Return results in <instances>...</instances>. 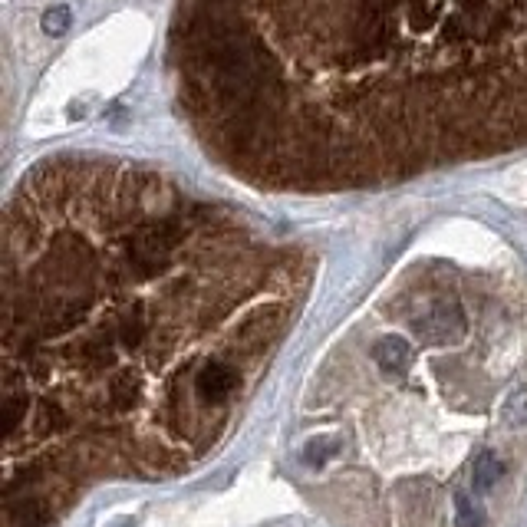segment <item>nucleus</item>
<instances>
[{
  "label": "nucleus",
  "mask_w": 527,
  "mask_h": 527,
  "mask_svg": "<svg viewBox=\"0 0 527 527\" xmlns=\"http://www.w3.org/2000/svg\"><path fill=\"white\" fill-rule=\"evenodd\" d=\"M504 478V462L495 452H481L472 465V485L475 491H491Z\"/></svg>",
  "instance_id": "obj_5"
},
{
  "label": "nucleus",
  "mask_w": 527,
  "mask_h": 527,
  "mask_svg": "<svg viewBox=\"0 0 527 527\" xmlns=\"http://www.w3.org/2000/svg\"><path fill=\"white\" fill-rule=\"evenodd\" d=\"M109 396H112V406H116V409H132V406H136V396H139L136 379H132L129 373L116 376V379H112Z\"/></svg>",
  "instance_id": "obj_8"
},
{
  "label": "nucleus",
  "mask_w": 527,
  "mask_h": 527,
  "mask_svg": "<svg viewBox=\"0 0 527 527\" xmlns=\"http://www.w3.org/2000/svg\"><path fill=\"white\" fill-rule=\"evenodd\" d=\"M501 422L508 425V429H521V425H527V386L514 389L508 402L501 406Z\"/></svg>",
  "instance_id": "obj_7"
},
{
  "label": "nucleus",
  "mask_w": 527,
  "mask_h": 527,
  "mask_svg": "<svg viewBox=\"0 0 527 527\" xmlns=\"http://www.w3.org/2000/svg\"><path fill=\"white\" fill-rule=\"evenodd\" d=\"M119 340L129 346V350H136V346L145 340V317H142V310H132L126 320H122V327H119Z\"/></svg>",
  "instance_id": "obj_10"
},
{
  "label": "nucleus",
  "mask_w": 527,
  "mask_h": 527,
  "mask_svg": "<svg viewBox=\"0 0 527 527\" xmlns=\"http://www.w3.org/2000/svg\"><path fill=\"white\" fill-rule=\"evenodd\" d=\"M455 508H458V527H485V514L475 508L468 495H458Z\"/></svg>",
  "instance_id": "obj_13"
},
{
  "label": "nucleus",
  "mask_w": 527,
  "mask_h": 527,
  "mask_svg": "<svg viewBox=\"0 0 527 527\" xmlns=\"http://www.w3.org/2000/svg\"><path fill=\"white\" fill-rule=\"evenodd\" d=\"M14 527H47V511L37 501H27L24 508L14 511Z\"/></svg>",
  "instance_id": "obj_12"
},
{
  "label": "nucleus",
  "mask_w": 527,
  "mask_h": 527,
  "mask_svg": "<svg viewBox=\"0 0 527 527\" xmlns=\"http://www.w3.org/2000/svg\"><path fill=\"white\" fill-rule=\"evenodd\" d=\"M340 455V442L330 439V435H320V439H310L304 445V462L310 468H320V465H327L330 458Z\"/></svg>",
  "instance_id": "obj_6"
},
{
  "label": "nucleus",
  "mask_w": 527,
  "mask_h": 527,
  "mask_svg": "<svg viewBox=\"0 0 527 527\" xmlns=\"http://www.w3.org/2000/svg\"><path fill=\"white\" fill-rule=\"evenodd\" d=\"M182 234L185 231H182V224L178 221H159V224H152V228L139 231L129 244L132 267H136L142 277H152V274L165 271L168 257H172L175 244L182 241Z\"/></svg>",
  "instance_id": "obj_1"
},
{
  "label": "nucleus",
  "mask_w": 527,
  "mask_h": 527,
  "mask_svg": "<svg viewBox=\"0 0 527 527\" xmlns=\"http://www.w3.org/2000/svg\"><path fill=\"white\" fill-rule=\"evenodd\" d=\"M416 330L419 336H425V340H432V343H448L465 333V317H462V310L452 304H435L425 310L422 320H416Z\"/></svg>",
  "instance_id": "obj_2"
},
{
  "label": "nucleus",
  "mask_w": 527,
  "mask_h": 527,
  "mask_svg": "<svg viewBox=\"0 0 527 527\" xmlns=\"http://www.w3.org/2000/svg\"><path fill=\"white\" fill-rule=\"evenodd\" d=\"M234 386H238V376H234V369L224 363H208L198 373V383H195L198 396L205 402H224L231 396Z\"/></svg>",
  "instance_id": "obj_3"
},
{
  "label": "nucleus",
  "mask_w": 527,
  "mask_h": 527,
  "mask_svg": "<svg viewBox=\"0 0 527 527\" xmlns=\"http://www.w3.org/2000/svg\"><path fill=\"white\" fill-rule=\"evenodd\" d=\"M73 24L70 17V7H50L47 14H43V30L50 33V37H60V33H66Z\"/></svg>",
  "instance_id": "obj_11"
},
{
  "label": "nucleus",
  "mask_w": 527,
  "mask_h": 527,
  "mask_svg": "<svg viewBox=\"0 0 527 527\" xmlns=\"http://www.w3.org/2000/svg\"><path fill=\"white\" fill-rule=\"evenodd\" d=\"M373 360L386 376H402L412 363V346L402 336H383L373 346Z\"/></svg>",
  "instance_id": "obj_4"
},
{
  "label": "nucleus",
  "mask_w": 527,
  "mask_h": 527,
  "mask_svg": "<svg viewBox=\"0 0 527 527\" xmlns=\"http://www.w3.org/2000/svg\"><path fill=\"white\" fill-rule=\"evenodd\" d=\"M27 416V399L24 396H7L0 406V422H4V435H14V429Z\"/></svg>",
  "instance_id": "obj_9"
}]
</instances>
